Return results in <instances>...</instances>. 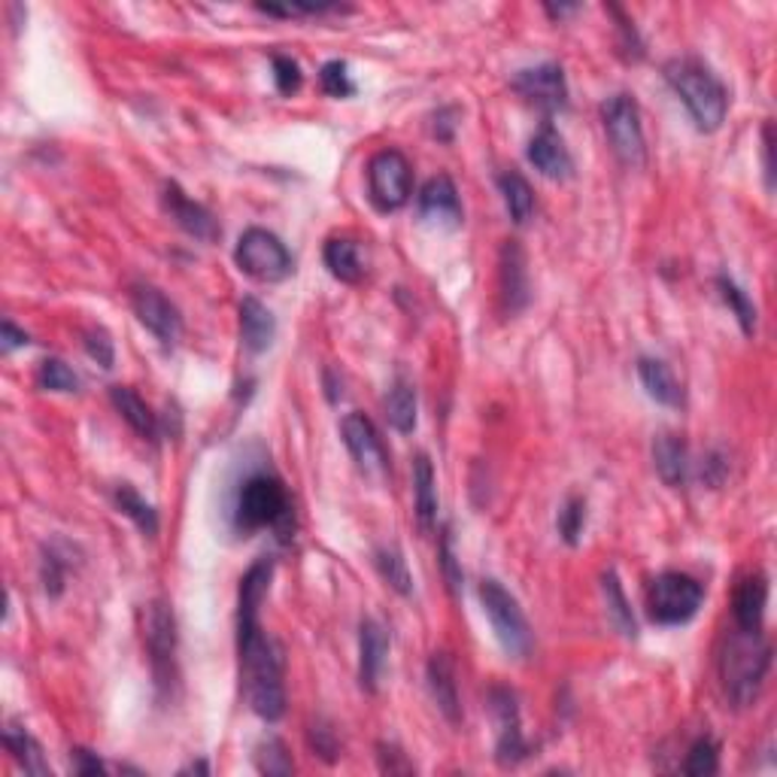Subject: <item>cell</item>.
<instances>
[{
    "label": "cell",
    "instance_id": "obj_40",
    "mask_svg": "<svg viewBox=\"0 0 777 777\" xmlns=\"http://www.w3.org/2000/svg\"><path fill=\"white\" fill-rule=\"evenodd\" d=\"M40 577H43L46 595L58 599L64 592V580H67V562L55 550H46L43 552V562H40Z\"/></svg>",
    "mask_w": 777,
    "mask_h": 777
},
{
    "label": "cell",
    "instance_id": "obj_30",
    "mask_svg": "<svg viewBox=\"0 0 777 777\" xmlns=\"http://www.w3.org/2000/svg\"><path fill=\"white\" fill-rule=\"evenodd\" d=\"M113 499L116 507H119L128 519H134V526H138L143 535H150L152 538V535L158 532V514H155V507H152L131 483H122V486L113 492Z\"/></svg>",
    "mask_w": 777,
    "mask_h": 777
},
{
    "label": "cell",
    "instance_id": "obj_35",
    "mask_svg": "<svg viewBox=\"0 0 777 777\" xmlns=\"http://www.w3.org/2000/svg\"><path fill=\"white\" fill-rule=\"evenodd\" d=\"M716 768H720V747H716V741L711 735H702L699 741H692L683 771L692 777H708L714 775Z\"/></svg>",
    "mask_w": 777,
    "mask_h": 777
},
{
    "label": "cell",
    "instance_id": "obj_11",
    "mask_svg": "<svg viewBox=\"0 0 777 777\" xmlns=\"http://www.w3.org/2000/svg\"><path fill=\"white\" fill-rule=\"evenodd\" d=\"M146 644H150L152 675L155 683L167 690L176 680V620L171 604L152 602L146 616Z\"/></svg>",
    "mask_w": 777,
    "mask_h": 777
},
{
    "label": "cell",
    "instance_id": "obj_23",
    "mask_svg": "<svg viewBox=\"0 0 777 777\" xmlns=\"http://www.w3.org/2000/svg\"><path fill=\"white\" fill-rule=\"evenodd\" d=\"M240 338L250 352H264L276 338V319L259 298L240 302Z\"/></svg>",
    "mask_w": 777,
    "mask_h": 777
},
{
    "label": "cell",
    "instance_id": "obj_31",
    "mask_svg": "<svg viewBox=\"0 0 777 777\" xmlns=\"http://www.w3.org/2000/svg\"><path fill=\"white\" fill-rule=\"evenodd\" d=\"M602 592L604 602H608V611L614 616L616 628H620L623 635H628V638H635V635H638V623H635V614H632V608H628L626 602V592L620 587V577H616L614 571H608V574L602 577Z\"/></svg>",
    "mask_w": 777,
    "mask_h": 777
},
{
    "label": "cell",
    "instance_id": "obj_8",
    "mask_svg": "<svg viewBox=\"0 0 777 777\" xmlns=\"http://www.w3.org/2000/svg\"><path fill=\"white\" fill-rule=\"evenodd\" d=\"M602 122L611 140V150L616 158L628 167H641L647 162V140H644V125H641L638 103L628 95H614L602 103Z\"/></svg>",
    "mask_w": 777,
    "mask_h": 777
},
{
    "label": "cell",
    "instance_id": "obj_41",
    "mask_svg": "<svg viewBox=\"0 0 777 777\" xmlns=\"http://www.w3.org/2000/svg\"><path fill=\"white\" fill-rule=\"evenodd\" d=\"M274 83L280 95H295V91H302L304 74L302 67H298V62L288 58V55H274Z\"/></svg>",
    "mask_w": 777,
    "mask_h": 777
},
{
    "label": "cell",
    "instance_id": "obj_42",
    "mask_svg": "<svg viewBox=\"0 0 777 777\" xmlns=\"http://www.w3.org/2000/svg\"><path fill=\"white\" fill-rule=\"evenodd\" d=\"M83 343H86V352L95 359V362L101 364V368H113L116 362V347H113V338H110V331L107 328H88L86 335H83Z\"/></svg>",
    "mask_w": 777,
    "mask_h": 777
},
{
    "label": "cell",
    "instance_id": "obj_13",
    "mask_svg": "<svg viewBox=\"0 0 777 777\" xmlns=\"http://www.w3.org/2000/svg\"><path fill=\"white\" fill-rule=\"evenodd\" d=\"M514 88L544 113H559L568 107V83H565L559 64L547 62L538 64V67H528V70H519Z\"/></svg>",
    "mask_w": 777,
    "mask_h": 777
},
{
    "label": "cell",
    "instance_id": "obj_10",
    "mask_svg": "<svg viewBox=\"0 0 777 777\" xmlns=\"http://www.w3.org/2000/svg\"><path fill=\"white\" fill-rule=\"evenodd\" d=\"M490 711L495 720V759L504 768H514L528 756L526 735H523V716H519V699L507 687L490 690Z\"/></svg>",
    "mask_w": 777,
    "mask_h": 777
},
{
    "label": "cell",
    "instance_id": "obj_38",
    "mask_svg": "<svg viewBox=\"0 0 777 777\" xmlns=\"http://www.w3.org/2000/svg\"><path fill=\"white\" fill-rule=\"evenodd\" d=\"M255 765L262 775H292V759H288L286 744L280 738H267L255 751Z\"/></svg>",
    "mask_w": 777,
    "mask_h": 777
},
{
    "label": "cell",
    "instance_id": "obj_16",
    "mask_svg": "<svg viewBox=\"0 0 777 777\" xmlns=\"http://www.w3.org/2000/svg\"><path fill=\"white\" fill-rule=\"evenodd\" d=\"M416 207H419V216H423L426 222H431V226H444V228L462 226V201H459V188H456V183H452L447 174L431 176L426 186L419 188Z\"/></svg>",
    "mask_w": 777,
    "mask_h": 777
},
{
    "label": "cell",
    "instance_id": "obj_29",
    "mask_svg": "<svg viewBox=\"0 0 777 777\" xmlns=\"http://www.w3.org/2000/svg\"><path fill=\"white\" fill-rule=\"evenodd\" d=\"M386 419L388 426L402 435H411L416 428V388L407 380H395L386 395Z\"/></svg>",
    "mask_w": 777,
    "mask_h": 777
},
{
    "label": "cell",
    "instance_id": "obj_32",
    "mask_svg": "<svg viewBox=\"0 0 777 777\" xmlns=\"http://www.w3.org/2000/svg\"><path fill=\"white\" fill-rule=\"evenodd\" d=\"M716 288H720V298L729 304V310L738 319L741 331H744V335H753V331H756V307H753L751 295H747L735 280H729L726 274L716 276Z\"/></svg>",
    "mask_w": 777,
    "mask_h": 777
},
{
    "label": "cell",
    "instance_id": "obj_6",
    "mask_svg": "<svg viewBox=\"0 0 777 777\" xmlns=\"http://www.w3.org/2000/svg\"><path fill=\"white\" fill-rule=\"evenodd\" d=\"M234 262L243 274L259 283H283L295 271V259L286 250V243L264 228H247L240 234Z\"/></svg>",
    "mask_w": 777,
    "mask_h": 777
},
{
    "label": "cell",
    "instance_id": "obj_5",
    "mask_svg": "<svg viewBox=\"0 0 777 777\" xmlns=\"http://www.w3.org/2000/svg\"><path fill=\"white\" fill-rule=\"evenodd\" d=\"M704 590L696 577L683 571H665L650 583L647 592V611L653 623L659 626H683L702 608Z\"/></svg>",
    "mask_w": 777,
    "mask_h": 777
},
{
    "label": "cell",
    "instance_id": "obj_46",
    "mask_svg": "<svg viewBox=\"0 0 777 777\" xmlns=\"http://www.w3.org/2000/svg\"><path fill=\"white\" fill-rule=\"evenodd\" d=\"M70 763H74L76 775H98V771H103V768H107L101 756H98V753L86 751V747H76L74 756H70Z\"/></svg>",
    "mask_w": 777,
    "mask_h": 777
},
{
    "label": "cell",
    "instance_id": "obj_39",
    "mask_svg": "<svg viewBox=\"0 0 777 777\" xmlns=\"http://www.w3.org/2000/svg\"><path fill=\"white\" fill-rule=\"evenodd\" d=\"M319 83H322V91L331 95V98H350L355 95V83H352L350 67L343 62H328L322 70H319Z\"/></svg>",
    "mask_w": 777,
    "mask_h": 777
},
{
    "label": "cell",
    "instance_id": "obj_20",
    "mask_svg": "<svg viewBox=\"0 0 777 777\" xmlns=\"http://www.w3.org/2000/svg\"><path fill=\"white\" fill-rule=\"evenodd\" d=\"M528 162L535 164V171L547 179H568L574 171L571 152L565 146L562 134L552 125H544L528 143Z\"/></svg>",
    "mask_w": 777,
    "mask_h": 777
},
{
    "label": "cell",
    "instance_id": "obj_43",
    "mask_svg": "<svg viewBox=\"0 0 777 777\" xmlns=\"http://www.w3.org/2000/svg\"><path fill=\"white\" fill-rule=\"evenodd\" d=\"M440 568H444V577H447V587L450 592H456L462 587V568L456 562V552H452V532L444 528L440 535Z\"/></svg>",
    "mask_w": 777,
    "mask_h": 777
},
{
    "label": "cell",
    "instance_id": "obj_17",
    "mask_svg": "<svg viewBox=\"0 0 777 777\" xmlns=\"http://www.w3.org/2000/svg\"><path fill=\"white\" fill-rule=\"evenodd\" d=\"M164 210H167V216L174 219L176 226L183 228L186 234H191V238L204 240V243H214L216 238H219V226H216L214 214L204 207V204L191 201L183 188L176 186V183H164Z\"/></svg>",
    "mask_w": 777,
    "mask_h": 777
},
{
    "label": "cell",
    "instance_id": "obj_33",
    "mask_svg": "<svg viewBox=\"0 0 777 777\" xmlns=\"http://www.w3.org/2000/svg\"><path fill=\"white\" fill-rule=\"evenodd\" d=\"M3 744H7V751L13 753V759L25 768L28 775H46V771H50L46 763H43L40 744L28 735L25 729H10V732L3 735Z\"/></svg>",
    "mask_w": 777,
    "mask_h": 777
},
{
    "label": "cell",
    "instance_id": "obj_18",
    "mask_svg": "<svg viewBox=\"0 0 777 777\" xmlns=\"http://www.w3.org/2000/svg\"><path fill=\"white\" fill-rule=\"evenodd\" d=\"M388 632L380 620H362L359 626V683L364 692H376L380 677L386 668Z\"/></svg>",
    "mask_w": 777,
    "mask_h": 777
},
{
    "label": "cell",
    "instance_id": "obj_14",
    "mask_svg": "<svg viewBox=\"0 0 777 777\" xmlns=\"http://www.w3.org/2000/svg\"><path fill=\"white\" fill-rule=\"evenodd\" d=\"M131 304H134V314H138L140 322L150 328L162 343L179 340V335H183V316H179L176 304L164 295L162 288L140 283L131 292Z\"/></svg>",
    "mask_w": 777,
    "mask_h": 777
},
{
    "label": "cell",
    "instance_id": "obj_47",
    "mask_svg": "<svg viewBox=\"0 0 777 777\" xmlns=\"http://www.w3.org/2000/svg\"><path fill=\"white\" fill-rule=\"evenodd\" d=\"M0 331H3V352H13L19 350V347H28V343H31V338H28L25 331H22V328H15L10 319L3 322Z\"/></svg>",
    "mask_w": 777,
    "mask_h": 777
},
{
    "label": "cell",
    "instance_id": "obj_49",
    "mask_svg": "<svg viewBox=\"0 0 777 777\" xmlns=\"http://www.w3.org/2000/svg\"><path fill=\"white\" fill-rule=\"evenodd\" d=\"M191 771H198V775H210V765L207 763H191V765H186L179 775H191Z\"/></svg>",
    "mask_w": 777,
    "mask_h": 777
},
{
    "label": "cell",
    "instance_id": "obj_44",
    "mask_svg": "<svg viewBox=\"0 0 777 777\" xmlns=\"http://www.w3.org/2000/svg\"><path fill=\"white\" fill-rule=\"evenodd\" d=\"M307 735H310V747H314L326 763H335V759H338L340 747H338V738H335V729H328L322 720H316Z\"/></svg>",
    "mask_w": 777,
    "mask_h": 777
},
{
    "label": "cell",
    "instance_id": "obj_9",
    "mask_svg": "<svg viewBox=\"0 0 777 777\" xmlns=\"http://www.w3.org/2000/svg\"><path fill=\"white\" fill-rule=\"evenodd\" d=\"M368 191H371V201H374L376 210H383V214H395L411 201L414 174H411V162L404 158V152H376L374 158L368 162Z\"/></svg>",
    "mask_w": 777,
    "mask_h": 777
},
{
    "label": "cell",
    "instance_id": "obj_37",
    "mask_svg": "<svg viewBox=\"0 0 777 777\" xmlns=\"http://www.w3.org/2000/svg\"><path fill=\"white\" fill-rule=\"evenodd\" d=\"M559 535L568 547H577L580 544V535H583V526H587V502L583 499H568L565 507L559 511Z\"/></svg>",
    "mask_w": 777,
    "mask_h": 777
},
{
    "label": "cell",
    "instance_id": "obj_36",
    "mask_svg": "<svg viewBox=\"0 0 777 777\" xmlns=\"http://www.w3.org/2000/svg\"><path fill=\"white\" fill-rule=\"evenodd\" d=\"M37 383L43 388H50V392H64V395H70V392L79 388V376H76L62 359H46V362H40Z\"/></svg>",
    "mask_w": 777,
    "mask_h": 777
},
{
    "label": "cell",
    "instance_id": "obj_48",
    "mask_svg": "<svg viewBox=\"0 0 777 777\" xmlns=\"http://www.w3.org/2000/svg\"><path fill=\"white\" fill-rule=\"evenodd\" d=\"M763 150H765V176H768V188H771V125H765L763 131Z\"/></svg>",
    "mask_w": 777,
    "mask_h": 777
},
{
    "label": "cell",
    "instance_id": "obj_7",
    "mask_svg": "<svg viewBox=\"0 0 777 777\" xmlns=\"http://www.w3.org/2000/svg\"><path fill=\"white\" fill-rule=\"evenodd\" d=\"M480 604L483 614L490 616V626L495 638L511 656H526L532 650V628L523 614V608L511 592L504 590L499 580H483L480 583Z\"/></svg>",
    "mask_w": 777,
    "mask_h": 777
},
{
    "label": "cell",
    "instance_id": "obj_22",
    "mask_svg": "<svg viewBox=\"0 0 777 777\" xmlns=\"http://www.w3.org/2000/svg\"><path fill=\"white\" fill-rule=\"evenodd\" d=\"M653 464L656 474L663 477L665 486H683L687 471H690V452H687V440L680 435L665 431L653 440Z\"/></svg>",
    "mask_w": 777,
    "mask_h": 777
},
{
    "label": "cell",
    "instance_id": "obj_25",
    "mask_svg": "<svg viewBox=\"0 0 777 777\" xmlns=\"http://www.w3.org/2000/svg\"><path fill=\"white\" fill-rule=\"evenodd\" d=\"M638 376L647 395L656 404L665 407H680L683 404V388L677 383V376L671 374V368L659 359H638Z\"/></svg>",
    "mask_w": 777,
    "mask_h": 777
},
{
    "label": "cell",
    "instance_id": "obj_12",
    "mask_svg": "<svg viewBox=\"0 0 777 777\" xmlns=\"http://www.w3.org/2000/svg\"><path fill=\"white\" fill-rule=\"evenodd\" d=\"M340 435H343V444L347 450L359 464V471L364 477H386L388 474V452L383 447V438L376 426L368 419L364 414H350L343 416L340 423Z\"/></svg>",
    "mask_w": 777,
    "mask_h": 777
},
{
    "label": "cell",
    "instance_id": "obj_15",
    "mask_svg": "<svg viewBox=\"0 0 777 777\" xmlns=\"http://www.w3.org/2000/svg\"><path fill=\"white\" fill-rule=\"evenodd\" d=\"M499 288H502L504 314L516 316L526 310L528 298H532V286H528L526 250L519 247V240H507L502 247V259H499Z\"/></svg>",
    "mask_w": 777,
    "mask_h": 777
},
{
    "label": "cell",
    "instance_id": "obj_24",
    "mask_svg": "<svg viewBox=\"0 0 777 777\" xmlns=\"http://www.w3.org/2000/svg\"><path fill=\"white\" fill-rule=\"evenodd\" d=\"M414 502L419 528L431 532L438 523V486H435V468L426 452H419L414 462Z\"/></svg>",
    "mask_w": 777,
    "mask_h": 777
},
{
    "label": "cell",
    "instance_id": "obj_2",
    "mask_svg": "<svg viewBox=\"0 0 777 777\" xmlns=\"http://www.w3.org/2000/svg\"><path fill=\"white\" fill-rule=\"evenodd\" d=\"M768 668H771V644L765 641L763 628L747 632L735 626L720 653V680H723L729 702L735 708H747L756 702Z\"/></svg>",
    "mask_w": 777,
    "mask_h": 777
},
{
    "label": "cell",
    "instance_id": "obj_1",
    "mask_svg": "<svg viewBox=\"0 0 777 777\" xmlns=\"http://www.w3.org/2000/svg\"><path fill=\"white\" fill-rule=\"evenodd\" d=\"M274 577V562L259 559L240 580L238 602V653H240V677L247 702L255 714L274 723L286 714V687H283V650L271 635H264L259 623V611Z\"/></svg>",
    "mask_w": 777,
    "mask_h": 777
},
{
    "label": "cell",
    "instance_id": "obj_26",
    "mask_svg": "<svg viewBox=\"0 0 777 777\" xmlns=\"http://www.w3.org/2000/svg\"><path fill=\"white\" fill-rule=\"evenodd\" d=\"M110 402H113V407L119 411V416H122L128 426L138 431L140 438L155 440V435H158V419H155V414L150 411V404L143 402L134 388L113 386L110 388Z\"/></svg>",
    "mask_w": 777,
    "mask_h": 777
},
{
    "label": "cell",
    "instance_id": "obj_45",
    "mask_svg": "<svg viewBox=\"0 0 777 777\" xmlns=\"http://www.w3.org/2000/svg\"><path fill=\"white\" fill-rule=\"evenodd\" d=\"M376 751H380L376 753L380 771H386V775H411V771H414V763H411L395 744H380Z\"/></svg>",
    "mask_w": 777,
    "mask_h": 777
},
{
    "label": "cell",
    "instance_id": "obj_34",
    "mask_svg": "<svg viewBox=\"0 0 777 777\" xmlns=\"http://www.w3.org/2000/svg\"><path fill=\"white\" fill-rule=\"evenodd\" d=\"M376 571H380V577H383L395 592H402V595H411V592H414V580H411V571H407V559H404L395 547L376 550Z\"/></svg>",
    "mask_w": 777,
    "mask_h": 777
},
{
    "label": "cell",
    "instance_id": "obj_4",
    "mask_svg": "<svg viewBox=\"0 0 777 777\" xmlns=\"http://www.w3.org/2000/svg\"><path fill=\"white\" fill-rule=\"evenodd\" d=\"M234 526L247 535L259 528H274L280 538L288 540L295 532V511L286 483L274 474L247 477L234 499Z\"/></svg>",
    "mask_w": 777,
    "mask_h": 777
},
{
    "label": "cell",
    "instance_id": "obj_21",
    "mask_svg": "<svg viewBox=\"0 0 777 777\" xmlns=\"http://www.w3.org/2000/svg\"><path fill=\"white\" fill-rule=\"evenodd\" d=\"M765 604H768V580L765 574H751L744 577L735 590V599H732V616H735V626L738 628H763L765 620Z\"/></svg>",
    "mask_w": 777,
    "mask_h": 777
},
{
    "label": "cell",
    "instance_id": "obj_27",
    "mask_svg": "<svg viewBox=\"0 0 777 777\" xmlns=\"http://www.w3.org/2000/svg\"><path fill=\"white\" fill-rule=\"evenodd\" d=\"M322 259H326L328 274L340 280V283H359L364 276V264L362 255H359V247L347 238H331L322 250Z\"/></svg>",
    "mask_w": 777,
    "mask_h": 777
},
{
    "label": "cell",
    "instance_id": "obj_3",
    "mask_svg": "<svg viewBox=\"0 0 777 777\" xmlns=\"http://www.w3.org/2000/svg\"><path fill=\"white\" fill-rule=\"evenodd\" d=\"M665 83L675 88V95L690 110L692 122L704 134H714L726 122L729 91L720 76L699 58H671L663 67Z\"/></svg>",
    "mask_w": 777,
    "mask_h": 777
},
{
    "label": "cell",
    "instance_id": "obj_19",
    "mask_svg": "<svg viewBox=\"0 0 777 777\" xmlns=\"http://www.w3.org/2000/svg\"><path fill=\"white\" fill-rule=\"evenodd\" d=\"M428 690L431 699L438 704V711L444 714L447 723L459 726L462 723V699H459V683H456V665L447 653H435L428 659Z\"/></svg>",
    "mask_w": 777,
    "mask_h": 777
},
{
    "label": "cell",
    "instance_id": "obj_28",
    "mask_svg": "<svg viewBox=\"0 0 777 777\" xmlns=\"http://www.w3.org/2000/svg\"><path fill=\"white\" fill-rule=\"evenodd\" d=\"M499 188H502L504 207L514 219L516 226H526L532 214H535V191L528 186V179L519 171H507L499 176Z\"/></svg>",
    "mask_w": 777,
    "mask_h": 777
}]
</instances>
